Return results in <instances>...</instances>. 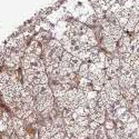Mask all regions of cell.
I'll return each instance as SVG.
<instances>
[{"label":"cell","instance_id":"obj_7","mask_svg":"<svg viewBox=\"0 0 139 139\" xmlns=\"http://www.w3.org/2000/svg\"><path fill=\"white\" fill-rule=\"evenodd\" d=\"M99 127H100V125H99L98 122H96V121H90V123H89V128L92 129V130L98 129Z\"/></svg>","mask_w":139,"mask_h":139},{"label":"cell","instance_id":"obj_5","mask_svg":"<svg viewBox=\"0 0 139 139\" xmlns=\"http://www.w3.org/2000/svg\"><path fill=\"white\" fill-rule=\"evenodd\" d=\"M135 6V1L134 0H127V1L123 3V8H126V9H131L133 7Z\"/></svg>","mask_w":139,"mask_h":139},{"label":"cell","instance_id":"obj_4","mask_svg":"<svg viewBox=\"0 0 139 139\" xmlns=\"http://www.w3.org/2000/svg\"><path fill=\"white\" fill-rule=\"evenodd\" d=\"M114 127H115V123H114V121H112V120H110V119L106 120V122H105V128H106L107 130L114 129Z\"/></svg>","mask_w":139,"mask_h":139},{"label":"cell","instance_id":"obj_8","mask_svg":"<svg viewBox=\"0 0 139 139\" xmlns=\"http://www.w3.org/2000/svg\"><path fill=\"white\" fill-rule=\"evenodd\" d=\"M134 1H139V0H134Z\"/></svg>","mask_w":139,"mask_h":139},{"label":"cell","instance_id":"obj_6","mask_svg":"<svg viewBox=\"0 0 139 139\" xmlns=\"http://www.w3.org/2000/svg\"><path fill=\"white\" fill-rule=\"evenodd\" d=\"M131 68H133V70L139 72V59L138 60H135V61L131 62Z\"/></svg>","mask_w":139,"mask_h":139},{"label":"cell","instance_id":"obj_2","mask_svg":"<svg viewBox=\"0 0 139 139\" xmlns=\"http://www.w3.org/2000/svg\"><path fill=\"white\" fill-rule=\"evenodd\" d=\"M89 117H84V116H79L77 119H76V123L79 125L80 127H84V128H87V126H89Z\"/></svg>","mask_w":139,"mask_h":139},{"label":"cell","instance_id":"obj_1","mask_svg":"<svg viewBox=\"0 0 139 139\" xmlns=\"http://www.w3.org/2000/svg\"><path fill=\"white\" fill-rule=\"evenodd\" d=\"M43 54V49H42V45L39 41L31 39L29 41L27 48H26L25 55H28L30 57H35V58H39L41 55Z\"/></svg>","mask_w":139,"mask_h":139},{"label":"cell","instance_id":"obj_3","mask_svg":"<svg viewBox=\"0 0 139 139\" xmlns=\"http://www.w3.org/2000/svg\"><path fill=\"white\" fill-rule=\"evenodd\" d=\"M128 21H129V19H128V18H125V17H120L119 19H118L119 26H120V27H121L122 29L127 26V24H128Z\"/></svg>","mask_w":139,"mask_h":139}]
</instances>
